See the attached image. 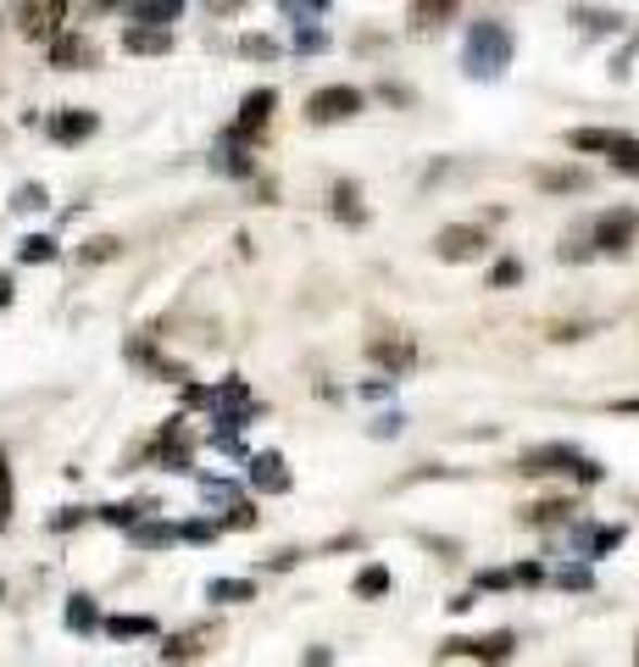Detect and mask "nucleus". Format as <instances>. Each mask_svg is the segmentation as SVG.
I'll return each mask as SVG.
<instances>
[{
	"instance_id": "obj_1",
	"label": "nucleus",
	"mask_w": 639,
	"mask_h": 667,
	"mask_svg": "<svg viewBox=\"0 0 639 667\" xmlns=\"http://www.w3.org/2000/svg\"><path fill=\"white\" fill-rule=\"evenodd\" d=\"M462 62H467L473 78H496V73L512 62V34H506V23H496V17L473 23V28H467V45H462Z\"/></svg>"
},
{
	"instance_id": "obj_2",
	"label": "nucleus",
	"mask_w": 639,
	"mask_h": 667,
	"mask_svg": "<svg viewBox=\"0 0 639 667\" xmlns=\"http://www.w3.org/2000/svg\"><path fill=\"white\" fill-rule=\"evenodd\" d=\"M62 23H67V0H23V7H17V34L23 39H45V45H51L62 34Z\"/></svg>"
},
{
	"instance_id": "obj_3",
	"label": "nucleus",
	"mask_w": 639,
	"mask_h": 667,
	"mask_svg": "<svg viewBox=\"0 0 639 667\" xmlns=\"http://www.w3.org/2000/svg\"><path fill=\"white\" fill-rule=\"evenodd\" d=\"M356 112H362V89H351V84H328V89H317L306 101L312 123H351Z\"/></svg>"
},
{
	"instance_id": "obj_4",
	"label": "nucleus",
	"mask_w": 639,
	"mask_h": 667,
	"mask_svg": "<svg viewBox=\"0 0 639 667\" xmlns=\"http://www.w3.org/2000/svg\"><path fill=\"white\" fill-rule=\"evenodd\" d=\"M434 251H439V262H473V256H484V228H467V223L439 228Z\"/></svg>"
},
{
	"instance_id": "obj_5",
	"label": "nucleus",
	"mask_w": 639,
	"mask_h": 667,
	"mask_svg": "<svg viewBox=\"0 0 639 667\" xmlns=\"http://www.w3.org/2000/svg\"><path fill=\"white\" fill-rule=\"evenodd\" d=\"M589 234H596V251H628L639 234V212H606Z\"/></svg>"
},
{
	"instance_id": "obj_6",
	"label": "nucleus",
	"mask_w": 639,
	"mask_h": 667,
	"mask_svg": "<svg viewBox=\"0 0 639 667\" xmlns=\"http://www.w3.org/2000/svg\"><path fill=\"white\" fill-rule=\"evenodd\" d=\"M51 67H67V73H73V67H95V45H89L84 34H67V28H62V34L51 39Z\"/></svg>"
},
{
	"instance_id": "obj_7",
	"label": "nucleus",
	"mask_w": 639,
	"mask_h": 667,
	"mask_svg": "<svg viewBox=\"0 0 639 667\" xmlns=\"http://www.w3.org/2000/svg\"><path fill=\"white\" fill-rule=\"evenodd\" d=\"M367 351H373V362H384L389 373H412V362H417V345L406 340V334H384V340H373Z\"/></svg>"
},
{
	"instance_id": "obj_8",
	"label": "nucleus",
	"mask_w": 639,
	"mask_h": 667,
	"mask_svg": "<svg viewBox=\"0 0 639 667\" xmlns=\"http://www.w3.org/2000/svg\"><path fill=\"white\" fill-rule=\"evenodd\" d=\"M95 128H101V117L84 112V106H73V112H57V117H51V139H57V146H78V139H89Z\"/></svg>"
},
{
	"instance_id": "obj_9",
	"label": "nucleus",
	"mask_w": 639,
	"mask_h": 667,
	"mask_svg": "<svg viewBox=\"0 0 639 667\" xmlns=\"http://www.w3.org/2000/svg\"><path fill=\"white\" fill-rule=\"evenodd\" d=\"M273 106H278V95H273V89L245 95V101H239V123H234V134H262V128H267V117H273Z\"/></svg>"
},
{
	"instance_id": "obj_10",
	"label": "nucleus",
	"mask_w": 639,
	"mask_h": 667,
	"mask_svg": "<svg viewBox=\"0 0 639 667\" xmlns=\"http://www.w3.org/2000/svg\"><path fill=\"white\" fill-rule=\"evenodd\" d=\"M123 45H128L134 56H167V51H173V34L156 28V23H134V28L123 34Z\"/></svg>"
},
{
	"instance_id": "obj_11",
	"label": "nucleus",
	"mask_w": 639,
	"mask_h": 667,
	"mask_svg": "<svg viewBox=\"0 0 639 667\" xmlns=\"http://www.w3.org/2000/svg\"><path fill=\"white\" fill-rule=\"evenodd\" d=\"M446 651H451V656H467V651H473V656H484V662H506V656H512V634H489L484 645H473V640H451Z\"/></svg>"
},
{
	"instance_id": "obj_12",
	"label": "nucleus",
	"mask_w": 639,
	"mask_h": 667,
	"mask_svg": "<svg viewBox=\"0 0 639 667\" xmlns=\"http://www.w3.org/2000/svg\"><path fill=\"white\" fill-rule=\"evenodd\" d=\"M623 139H628V134H617V128H573L567 146H573V151H617Z\"/></svg>"
},
{
	"instance_id": "obj_13",
	"label": "nucleus",
	"mask_w": 639,
	"mask_h": 667,
	"mask_svg": "<svg viewBox=\"0 0 639 667\" xmlns=\"http://www.w3.org/2000/svg\"><path fill=\"white\" fill-rule=\"evenodd\" d=\"M462 0H412V28H439L456 17Z\"/></svg>"
},
{
	"instance_id": "obj_14",
	"label": "nucleus",
	"mask_w": 639,
	"mask_h": 667,
	"mask_svg": "<svg viewBox=\"0 0 639 667\" xmlns=\"http://www.w3.org/2000/svg\"><path fill=\"white\" fill-rule=\"evenodd\" d=\"M206 601H223V606L256 601V584H251V579H212V584H206Z\"/></svg>"
},
{
	"instance_id": "obj_15",
	"label": "nucleus",
	"mask_w": 639,
	"mask_h": 667,
	"mask_svg": "<svg viewBox=\"0 0 639 667\" xmlns=\"http://www.w3.org/2000/svg\"><path fill=\"white\" fill-rule=\"evenodd\" d=\"M128 540L145 545V551H162V545L178 540V529H167V523H128Z\"/></svg>"
},
{
	"instance_id": "obj_16",
	"label": "nucleus",
	"mask_w": 639,
	"mask_h": 667,
	"mask_svg": "<svg viewBox=\"0 0 639 667\" xmlns=\"http://www.w3.org/2000/svg\"><path fill=\"white\" fill-rule=\"evenodd\" d=\"M106 634L112 640H151L156 634V617H106Z\"/></svg>"
},
{
	"instance_id": "obj_17",
	"label": "nucleus",
	"mask_w": 639,
	"mask_h": 667,
	"mask_svg": "<svg viewBox=\"0 0 639 667\" xmlns=\"http://www.w3.org/2000/svg\"><path fill=\"white\" fill-rule=\"evenodd\" d=\"M178 12H184V0H139V7H134V23H156V28H167Z\"/></svg>"
},
{
	"instance_id": "obj_18",
	"label": "nucleus",
	"mask_w": 639,
	"mask_h": 667,
	"mask_svg": "<svg viewBox=\"0 0 639 667\" xmlns=\"http://www.w3.org/2000/svg\"><path fill=\"white\" fill-rule=\"evenodd\" d=\"M573 23H584L589 34H617L623 17L617 12H601V7H573Z\"/></svg>"
},
{
	"instance_id": "obj_19",
	"label": "nucleus",
	"mask_w": 639,
	"mask_h": 667,
	"mask_svg": "<svg viewBox=\"0 0 639 667\" xmlns=\"http://www.w3.org/2000/svg\"><path fill=\"white\" fill-rule=\"evenodd\" d=\"M278 467H284L278 456H256V462H251V479H256L262 490H289V473H278Z\"/></svg>"
},
{
	"instance_id": "obj_20",
	"label": "nucleus",
	"mask_w": 639,
	"mask_h": 667,
	"mask_svg": "<svg viewBox=\"0 0 639 667\" xmlns=\"http://www.w3.org/2000/svg\"><path fill=\"white\" fill-rule=\"evenodd\" d=\"M334 217H346V223H362V196H356V184H334Z\"/></svg>"
},
{
	"instance_id": "obj_21",
	"label": "nucleus",
	"mask_w": 639,
	"mask_h": 667,
	"mask_svg": "<svg viewBox=\"0 0 639 667\" xmlns=\"http://www.w3.org/2000/svg\"><path fill=\"white\" fill-rule=\"evenodd\" d=\"M356 595H362V601L389 595V567H362V574H356Z\"/></svg>"
},
{
	"instance_id": "obj_22",
	"label": "nucleus",
	"mask_w": 639,
	"mask_h": 667,
	"mask_svg": "<svg viewBox=\"0 0 639 667\" xmlns=\"http://www.w3.org/2000/svg\"><path fill=\"white\" fill-rule=\"evenodd\" d=\"M95 624H101V617H95L89 595H73V601H67V629H73V634H89Z\"/></svg>"
},
{
	"instance_id": "obj_23",
	"label": "nucleus",
	"mask_w": 639,
	"mask_h": 667,
	"mask_svg": "<svg viewBox=\"0 0 639 667\" xmlns=\"http://www.w3.org/2000/svg\"><path fill=\"white\" fill-rule=\"evenodd\" d=\"M539 189H589V173H578V167H567V173H539Z\"/></svg>"
},
{
	"instance_id": "obj_24",
	"label": "nucleus",
	"mask_w": 639,
	"mask_h": 667,
	"mask_svg": "<svg viewBox=\"0 0 639 667\" xmlns=\"http://www.w3.org/2000/svg\"><path fill=\"white\" fill-rule=\"evenodd\" d=\"M17 256H23V262H34V267H39V262H57V240L34 234V240H23V251H17Z\"/></svg>"
},
{
	"instance_id": "obj_25",
	"label": "nucleus",
	"mask_w": 639,
	"mask_h": 667,
	"mask_svg": "<svg viewBox=\"0 0 639 667\" xmlns=\"http://www.w3.org/2000/svg\"><path fill=\"white\" fill-rule=\"evenodd\" d=\"M612 162H617V173H628V178H639V139H623V146L612 151Z\"/></svg>"
},
{
	"instance_id": "obj_26",
	"label": "nucleus",
	"mask_w": 639,
	"mask_h": 667,
	"mask_svg": "<svg viewBox=\"0 0 639 667\" xmlns=\"http://www.w3.org/2000/svg\"><path fill=\"white\" fill-rule=\"evenodd\" d=\"M12 523V467H7V451H0V529Z\"/></svg>"
},
{
	"instance_id": "obj_27",
	"label": "nucleus",
	"mask_w": 639,
	"mask_h": 667,
	"mask_svg": "<svg viewBox=\"0 0 639 667\" xmlns=\"http://www.w3.org/2000/svg\"><path fill=\"white\" fill-rule=\"evenodd\" d=\"M517 278H523V262L506 256V262H496V273H489V290H506V284H517Z\"/></svg>"
},
{
	"instance_id": "obj_28",
	"label": "nucleus",
	"mask_w": 639,
	"mask_h": 667,
	"mask_svg": "<svg viewBox=\"0 0 639 667\" xmlns=\"http://www.w3.org/2000/svg\"><path fill=\"white\" fill-rule=\"evenodd\" d=\"M117 251H123V246H117L112 234H106V240H89V246H84V262H112Z\"/></svg>"
},
{
	"instance_id": "obj_29",
	"label": "nucleus",
	"mask_w": 639,
	"mask_h": 667,
	"mask_svg": "<svg viewBox=\"0 0 639 667\" xmlns=\"http://www.w3.org/2000/svg\"><path fill=\"white\" fill-rule=\"evenodd\" d=\"M12 206H17V212H39V206H45V189H39V184H23Z\"/></svg>"
},
{
	"instance_id": "obj_30",
	"label": "nucleus",
	"mask_w": 639,
	"mask_h": 667,
	"mask_svg": "<svg viewBox=\"0 0 639 667\" xmlns=\"http://www.w3.org/2000/svg\"><path fill=\"white\" fill-rule=\"evenodd\" d=\"M617 540H623V529H596V534H589L584 545H589V551H596V556H606V551H612Z\"/></svg>"
},
{
	"instance_id": "obj_31",
	"label": "nucleus",
	"mask_w": 639,
	"mask_h": 667,
	"mask_svg": "<svg viewBox=\"0 0 639 667\" xmlns=\"http://www.w3.org/2000/svg\"><path fill=\"white\" fill-rule=\"evenodd\" d=\"M101 517H106V523H123V529H128V523H139V506H101Z\"/></svg>"
},
{
	"instance_id": "obj_32",
	"label": "nucleus",
	"mask_w": 639,
	"mask_h": 667,
	"mask_svg": "<svg viewBox=\"0 0 639 667\" xmlns=\"http://www.w3.org/2000/svg\"><path fill=\"white\" fill-rule=\"evenodd\" d=\"M178 534H184V540H195V545H201V540H212V534H217V523H184Z\"/></svg>"
},
{
	"instance_id": "obj_33",
	"label": "nucleus",
	"mask_w": 639,
	"mask_h": 667,
	"mask_svg": "<svg viewBox=\"0 0 639 667\" xmlns=\"http://www.w3.org/2000/svg\"><path fill=\"white\" fill-rule=\"evenodd\" d=\"M228 529H256V512L251 506H228Z\"/></svg>"
},
{
	"instance_id": "obj_34",
	"label": "nucleus",
	"mask_w": 639,
	"mask_h": 667,
	"mask_svg": "<svg viewBox=\"0 0 639 667\" xmlns=\"http://www.w3.org/2000/svg\"><path fill=\"white\" fill-rule=\"evenodd\" d=\"M239 51H245V56H273V51H278V45L256 34V39H245V45H239Z\"/></svg>"
},
{
	"instance_id": "obj_35",
	"label": "nucleus",
	"mask_w": 639,
	"mask_h": 667,
	"mask_svg": "<svg viewBox=\"0 0 639 667\" xmlns=\"http://www.w3.org/2000/svg\"><path fill=\"white\" fill-rule=\"evenodd\" d=\"M567 590H589V574H584V567H562V574H556Z\"/></svg>"
},
{
	"instance_id": "obj_36",
	"label": "nucleus",
	"mask_w": 639,
	"mask_h": 667,
	"mask_svg": "<svg viewBox=\"0 0 639 667\" xmlns=\"http://www.w3.org/2000/svg\"><path fill=\"white\" fill-rule=\"evenodd\" d=\"M478 584H484V590H506V584H512V574H484Z\"/></svg>"
},
{
	"instance_id": "obj_37",
	"label": "nucleus",
	"mask_w": 639,
	"mask_h": 667,
	"mask_svg": "<svg viewBox=\"0 0 639 667\" xmlns=\"http://www.w3.org/2000/svg\"><path fill=\"white\" fill-rule=\"evenodd\" d=\"M289 12H301V7H328V0H284Z\"/></svg>"
},
{
	"instance_id": "obj_38",
	"label": "nucleus",
	"mask_w": 639,
	"mask_h": 667,
	"mask_svg": "<svg viewBox=\"0 0 639 667\" xmlns=\"http://www.w3.org/2000/svg\"><path fill=\"white\" fill-rule=\"evenodd\" d=\"M7 301H12V278H7V273H0V306H7Z\"/></svg>"
},
{
	"instance_id": "obj_39",
	"label": "nucleus",
	"mask_w": 639,
	"mask_h": 667,
	"mask_svg": "<svg viewBox=\"0 0 639 667\" xmlns=\"http://www.w3.org/2000/svg\"><path fill=\"white\" fill-rule=\"evenodd\" d=\"M306 667H328V651H312V656H306Z\"/></svg>"
},
{
	"instance_id": "obj_40",
	"label": "nucleus",
	"mask_w": 639,
	"mask_h": 667,
	"mask_svg": "<svg viewBox=\"0 0 639 667\" xmlns=\"http://www.w3.org/2000/svg\"><path fill=\"white\" fill-rule=\"evenodd\" d=\"M101 7H117V0H101Z\"/></svg>"
}]
</instances>
